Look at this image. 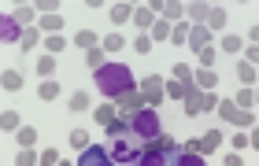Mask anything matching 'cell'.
Listing matches in <instances>:
<instances>
[{
    "label": "cell",
    "mask_w": 259,
    "mask_h": 166,
    "mask_svg": "<svg viewBox=\"0 0 259 166\" xmlns=\"http://www.w3.org/2000/svg\"><path fill=\"white\" fill-rule=\"evenodd\" d=\"M0 89L19 92V89H22V74H19V70H4V74H0Z\"/></svg>",
    "instance_id": "d6986e66"
},
{
    "label": "cell",
    "mask_w": 259,
    "mask_h": 166,
    "mask_svg": "<svg viewBox=\"0 0 259 166\" xmlns=\"http://www.w3.org/2000/svg\"><path fill=\"white\" fill-rule=\"evenodd\" d=\"M130 133H134L141 144H148V140L163 137V126H159V115L156 107H141L137 115H130Z\"/></svg>",
    "instance_id": "7a4b0ae2"
},
{
    "label": "cell",
    "mask_w": 259,
    "mask_h": 166,
    "mask_svg": "<svg viewBox=\"0 0 259 166\" xmlns=\"http://www.w3.org/2000/svg\"><path fill=\"white\" fill-rule=\"evenodd\" d=\"M185 89H189V85H182V81H178V78H174V81H167V85H163V96H174V100H185Z\"/></svg>",
    "instance_id": "f546056e"
},
{
    "label": "cell",
    "mask_w": 259,
    "mask_h": 166,
    "mask_svg": "<svg viewBox=\"0 0 259 166\" xmlns=\"http://www.w3.org/2000/svg\"><path fill=\"white\" fill-rule=\"evenodd\" d=\"M0 41H22V26H19L15 19L0 15Z\"/></svg>",
    "instance_id": "7c38bea8"
},
{
    "label": "cell",
    "mask_w": 259,
    "mask_h": 166,
    "mask_svg": "<svg viewBox=\"0 0 259 166\" xmlns=\"http://www.w3.org/2000/svg\"><path fill=\"white\" fill-rule=\"evenodd\" d=\"M248 37H252V41H259V26H252V33H248Z\"/></svg>",
    "instance_id": "816d5d0a"
},
{
    "label": "cell",
    "mask_w": 259,
    "mask_h": 166,
    "mask_svg": "<svg viewBox=\"0 0 259 166\" xmlns=\"http://www.w3.org/2000/svg\"><path fill=\"white\" fill-rule=\"evenodd\" d=\"M207 30H226V8H207Z\"/></svg>",
    "instance_id": "ac0fdd59"
},
{
    "label": "cell",
    "mask_w": 259,
    "mask_h": 166,
    "mask_svg": "<svg viewBox=\"0 0 259 166\" xmlns=\"http://www.w3.org/2000/svg\"><path fill=\"white\" fill-rule=\"evenodd\" d=\"M104 129H108V137H115V140H119V137H134V133H130V118L126 115H119L111 126H104Z\"/></svg>",
    "instance_id": "e0dca14e"
},
{
    "label": "cell",
    "mask_w": 259,
    "mask_h": 166,
    "mask_svg": "<svg viewBox=\"0 0 259 166\" xmlns=\"http://www.w3.org/2000/svg\"><path fill=\"white\" fill-rule=\"evenodd\" d=\"M130 19H134V4H111V22L115 26H122Z\"/></svg>",
    "instance_id": "44dd1931"
},
{
    "label": "cell",
    "mask_w": 259,
    "mask_h": 166,
    "mask_svg": "<svg viewBox=\"0 0 259 166\" xmlns=\"http://www.w3.org/2000/svg\"><path fill=\"white\" fill-rule=\"evenodd\" d=\"M219 118H226V122H233V126H244V129H252L255 126V118H252V111H241L233 100H219Z\"/></svg>",
    "instance_id": "8992f818"
},
{
    "label": "cell",
    "mask_w": 259,
    "mask_h": 166,
    "mask_svg": "<svg viewBox=\"0 0 259 166\" xmlns=\"http://www.w3.org/2000/svg\"><path fill=\"white\" fill-rule=\"evenodd\" d=\"M56 166H70V162H56Z\"/></svg>",
    "instance_id": "db71d44e"
},
{
    "label": "cell",
    "mask_w": 259,
    "mask_h": 166,
    "mask_svg": "<svg viewBox=\"0 0 259 166\" xmlns=\"http://www.w3.org/2000/svg\"><path fill=\"white\" fill-rule=\"evenodd\" d=\"M170 41H174V44H185V41H189V22H178V26L170 30Z\"/></svg>",
    "instance_id": "e575fe53"
},
{
    "label": "cell",
    "mask_w": 259,
    "mask_h": 166,
    "mask_svg": "<svg viewBox=\"0 0 259 166\" xmlns=\"http://www.w3.org/2000/svg\"><path fill=\"white\" fill-rule=\"evenodd\" d=\"M248 148H259V126L248 129Z\"/></svg>",
    "instance_id": "c3c4849f"
},
{
    "label": "cell",
    "mask_w": 259,
    "mask_h": 166,
    "mask_svg": "<svg viewBox=\"0 0 259 166\" xmlns=\"http://www.w3.org/2000/svg\"><path fill=\"white\" fill-rule=\"evenodd\" d=\"M215 107H219L215 92H200L196 85L185 89V115H204V111H215Z\"/></svg>",
    "instance_id": "5b68a950"
},
{
    "label": "cell",
    "mask_w": 259,
    "mask_h": 166,
    "mask_svg": "<svg viewBox=\"0 0 259 166\" xmlns=\"http://www.w3.org/2000/svg\"><path fill=\"white\" fill-rule=\"evenodd\" d=\"M207 41H211V30L207 26H189V44L200 52V48H207Z\"/></svg>",
    "instance_id": "9a60e30c"
},
{
    "label": "cell",
    "mask_w": 259,
    "mask_h": 166,
    "mask_svg": "<svg viewBox=\"0 0 259 166\" xmlns=\"http://www.w3.org/2000/svg\"><path fill=\"white\" fill-rule=\"evenodd\" d=\"M185 15H207V4H189V8H185Z\"/></svg>",
    "instance_id": "7dc6e473"
},
{
    "label": "cell",
    "mask_w": 259,
    "mask_h": 166,
    "mask_svg": "<svg viewBox=\"0 0 259 166\" xmlns=\"http://www.w3.org/2000/svg\"><path fill=\"white\" fill-rule=\"evenodd\" d=\"M226 166H244V162H241L237 151H230V155H226Z\"/></svg>",
    "instance_id": "681fc988"
},
{
    "label": "cell",
    "mask_w": 259,
    "mask_h": 166,
    "mask_svg": "<svg viewBox=\"0 0 259 166\" xmlns=\"http://www.w3.org/2000/svg\"><path fill=\"white\" fill-rule=\"evenodd\" d=\"M41 30L52 37V33H60V30H63V19H60V15H41Z\"/></svg>",
    "instance_id": "f1b7e54d"
},
{
    "label": "cell",
    "mask_w": 259,
    "mask_h": 166,
    "mask_svg": "<svg viewBox=\"0 0 259 166\" xmlns=\"http://www.w3.org/2000/svg\"><path fill=\"white\" fill-rule=\"evenodd\" d=\"M93 118H97L100 126H111V122H115L119 115H115V107H97V111H93Z\"/></svg>",
    "instance_id": "d6a6232c"
},
{
    "label": "cell",
    "mask_w": 259,
    "mask_h": 166,
    "mask_svg": "<svg viewBox=\"0 0 259 166\" xmlns=\"http://www.w3.org/2000/svg\"><path fill=\"white\" fill-rule=\"evenodd\" d=\"M134 26L137 30H152L156 26V11L152 8H134Z\"/></svg>",
    "instance_id": "5bb4252c"
},
{
    "label": "cell",
    "mask_w": 259,
    "mask_h": 166,
    "mask_svg": "<svg viewBox=\"0 0 259 166\" xmlns=\"http://www.w3.org/2000/svg\"><path fill=\"white\" fill-rule=\"evenodd\" d=\"M178 148H182V144H174L170 137H156V140H148V144H145V151H141V162H137V166H167L170 155H174Z\"/></svg>",
    "instance_id": "3957f363"
},
{
    "label": "cell",
    "mask_w": 259,
    "mask_h": 166,
    "mask_svg": "<svg viewBox=\"0 0 259 166\" xmlns=\"http://www.w3.org/2000/svg\"><path fill=\"white\" fill-rule=\"evenodd\" d=\"M222 52L237 56V52H244V41H241V37H233V33H226V37H222Z\"/></svg>",
    "instance_id": "4dcf8cb0"
},
{
    "label": "cell",
    "mask_w": 259,
    "mask_h": 166,
    "mask_svg": "<svg viewBox=\"0 0 259 166\" xmlns=\"http://www.w3.org/2000/svg\"><path fill=\"white\" fill-rule=\"evenodd\" d=\"M33 15H37V8H26V4H22V8H15V11H11V19H15V22H19V26H22V22H30Z\"/></svg>",
    "instance_id": "d590c367"
},
{
    "label": "cell",
    "mask_w": 259,
    "mask_h": 166,
    "mask_svg": "<svg viewBox=\"0 0 259 166\" xmlns=\"http://www.w3.org/2000/svg\"><path fill=\"white\" fill-rule=\"evenodd\" d=\"M174 78H178L182 85H193V70L185 67V63H174Z\"/></svg>",
    "instance_id": "60d3db41"
},
{
    "label": "cell",
    "mask_w": 259,
    "mask_h": 166,
    "mask_svg": "<svg viewBox=\"0 0 259 166\" xmlns=\"http://www.w3.org/2000/svg\"><path fill=\"white\" fill-rule=\"evenodd\" d=\"M219 144H222V129H207V133L200 137V140H189L185 148H189V151H196V155H204V151H215Z\"/></svg>",
    "instance_id": "ba28073f"
},
{
    "label": "cell",
    "mask_w": 259,
    "mask_h": 166,
    "mask_svg": "<svg viewBox=\"0 0 259 166\" xmlns=\"http://www.w3.org/2000/svg\"><path fill=\"white\" fill-rule=\"evenodd\" d=\"M37 41H41L37 30H22V41L19 44H22V48H37Z\"/></svg>",
    "instance_id": "7bdbcfd3"
},
{
    "label": "cell",
    "mask_w": 259,
    "mask_h": 166,
    "mask_svg": "<svg viewBox=\"0 0 259 166\" xmlns=\"http://www.w3.org/2000/svg\"><path fill=\"white\" fill-rule=\"evenodd\" d=\"M215 48H211V44H207V48H200V70H211V67H215Z\"/></svg>",
    "instance_id": "8d00e7d4"
},
{
    "label": "cell",
    "mask_w": 259,
    "mask_h": 166,
    "mask_svg": "<svg viewBox=\"0 0 259 166\" xmlns=\"http://www.w3.org/2000/svg\"><path fill=\"white\" fill-rule=\"evenodd\" d=\"M37 74H41V78H52V74H56V56H41V59H37Z\"/></svg>",
    "instance_id": "1f68e13d"
},
{
    "label": "cell",
    "mask_w": 259,
    "mask_h": 166,
    "mask_svg": "<svg viewBox=\"0 0 259 166\" xmlns=\"http://www.w3.org/2000/svg\"><path fill=\"white\" fill-rule=\"evenodd\" d=\"M74 44H78V48H97V44H100V37H97V33H93V30H78L74 33Z\"/></svg>",
    "instance_id": "603a6c76"
},
{
    "label": "cell",
    "mask_w": 259,
    "mask_h": 166,
    "mask_svg": "<svg viewBox=\"0 0 259 166\" xmlns=\"http://www.w3.org/2000/svg\"><path fill=\"white\" fill-rule=\"evenodd\" d=\"M115 103H119V115H137L141 107H148V103H145V96H141V89H134V92H122V96L119 100H115Z\"/></svg>",
    "instance_id": "9c48e42d"
},
{
    "label": "cell",
    "mask_w": 259,
    "mask_h": 166,
    "mask_svg": "<svg viewBox=\"0 0 259 166\" xmlns=\"http://www.w3.org/2000/svg\"><path fill=\"white\" fill-rule=\"evenodd\" d=\"M248 63H252V67L259 63V44H252V48H248Z\"/></svg>",
    "instance_id": "f907efd6"
},
{
    "label": "cell",
    "mask_w": 259,
    "mask_h": 166,
    "mask_svg": "<svg viewBox=\"0 0 259 166\" xmlns=\"http://www.w3.org/2000/svg\"><path fill=\"white\" fill-rule=\"evenodd\" d=\"M230 144H233V151H244V148H248V133H237Z\"/></svg>",
    "instance_id": "bcb514c9"
},
{
    "label": "cell",
    "mask_w": 259,
    "mask_h": 166,
    "mask_svg": "<svg viewBox=\"0 0 259 166\" xmlns=\"http://www.w3.org/2000/svg\"><path fill=\"white\" fill-rule=\"evenodd\" d=\"M93 81H97L100 96H111V100H119L122 92H134L137 89L134 70H130L126 63H104L100 70H93Z\"/></svg>",
    "instance_id": "6da1fadb"
},
{
    "label": "cell",
    "mask_w": 259,
    "mask_h": 166,
    "mask_svg": "<svg viewBox=\"0 0 259 166\" xmlns=\"http://www.w3.org/2000/svg\"><path fill=\"white\" fill-rule=\"evenodd\" d=\"M193 78H196L193 85H196L200 92H211V89H215V81H219V74H215V70H196Z\"/></svg>",
    "instance_id": "2e32d148"
},
{
    "label": "cell",
    "mask_w": 259,
    "mask_h": 166,
    "mask_svg": "<svg viewBox=\"0 0 259 166\" xmlns=\"http://www.w3.org/2000/svg\"><path fill=\"white\" fill-rule=\"evenodd\" d=\"M152 11H156V15H163V19H178V15H185V4H152Z\"/></svg>",
    "instance_id": "7402d4cb"
},
{
    "label": "cell",
    "mask_w": 259,
    "mask_h": 166,
    "mask_svg": "<svg viewBox=\"0 0 259 166\" xmlns=\"http://www.w3.org/2000/svg\"><path fill=\"white\" fill-rule=\"evenodd\" d=\"M167 166H207L204 162V155H196V151H189V148H178V151H174V155H170V162Z\"/></svg>",
    "instance_id": "30bf717a"
},
{
    "label": "cell",
    "mask_w": 259,
    "mask_h": 166,
    "mask_svg": "<svg viewBox=\"0 0 259 166\" xmlns=\"http://www.w3.org/2000/svg\"><path fill=\"white\" fill-rule=\"evenodd\" d=\"M78 166H115V162H111V151H108V148H100V144H89L85 151H81Z\"/></svg>",
    "instance_id": "52a82bcc"
},
{
    "label": "cell",
    "mask_w": 259,
    "mask_h": 166,
    "mask_svg": "<svg viewBox=\"0 0 259 166\" xmlns=\"http://www.w3.org/2000/svg\"><path fill=\"white\" fill-rule=\"evenodd\" d=\"M237 78H241V85H244V89H252L255 81H259V70L248 63V59H241V63H237Z\"/></svg>",
    "instance_id": "4fadbf2b"
},
{
    "label": "cell",
    "mask_w": 259,
    "mask_h": 166,
    "mask_svg": "<svg viewBox=\"0 0 259 166\" xmlns=\"http://www.w3.org/2000/svg\"><path fill=\"white\" fill-rule=\"evenodd\" d=\"M152 44H156V41H152V37H148V33H141V37L134 41V48H137L141 56H148V52H152Z\"/></svg>",
    "instance_id": "f6af8a7d"
},
{
    "label": "cell",
    "mask_w": 259,
    "mask_h": 166,
    "mask_svg": "<svg viewBox=\"0 0 259 166\" xmlns=\"http://www.w3.org/2000/svg\"><path fill=\"white\" fill-rule=\"evenodd\" d=\"M255 103H259V89H255Z\"/></svg>",
    "instance_id": "f5cc1de1"
},
{
    "label": "cell",
    "mask_w": 259,
    "mask_h": 166,
    "mask_svg": "<svg viewBox=\"0 0 259 166\" xmlns=\"http://www.w3.org/2000/svg\"><path fill=\"white\" fill-rule=\"evenodd\" d=\"M70 148H81V151L89 148V133L85 129H74V133H70Z\"/></svg>",
    "instance_id": "f35d334b"
},
{
    "label": "cell",
    "mask_w": 259,
    "mask_h": 166,
    "mask_svg": "<svg viewBox=\"0 0 259 166\" xmlns=\"http://www.w3.org/2000/svg\"><path fill=\"white\" fill-rule=\"evenodd\" d=\"M15 166H37V155H33V148H22V151H19V159H15Z\"/></svg>",
    "instance_id": "ee69618b"
},
{
    "label": "cell",
    "mask_w": 259,
    "mask_h": 166,
    "mask_svg": "<svg viewBox=\"0 0 259 166\" xmlns=\"http://www.w3.org/2000/svg\"><path fill=\"white\" fill-rule=\"evenodd\" d=\"M233 103H237L241 111H252L255 107V89H241L237 96H233Z\"/></svg>",
    "instance_id": "d4e9b609"
},
{
    "label": "cell",
    "mask_w": 259,
    "mask_h": 166,
    "mask_svg": "<svg viewBox=\"0 0 259 166\" xmlns=\"http://www.w3.org/2000/svg\"><path fill=\"white\" fill-rule=\"evenodd\" d=\"M85 63H89L93 70H100V67H104V48H89V52H85Z\"/></svg>",
    "instance_id": "ab89813d"
},
{
    "label": "cell",
    "mask_w": 259,
    "mask_h": 166,
    "mask_svg": "<svg viewBox=\"0 0 259 166\" xmlns=\"http://www.w3.org/2000/svg\"><path fill=\"white\" fill-rule=\"evenodd\" d=\"M141 96H145V103H159V100H163L159 78H145V81H141Z\"/></svg>",
    "instance_id": "8fae6325"
},
{
    "label": "cell",
    "mask_w": 259,
    "mask_h": 166,
    "mask_svg": "<svg viewBox=\"0 0 259 166\" xmlns=\"http://www.w3.org/2000/svg\"><path fill=\"white\" fill-rule=\"evenodd\" d=\"M45 48H49V56H56V52H63V48H67V41L60 37V33H52V37L45 41Z\"/></svg>",
    "instance_id": "b9f144b4"
},
{
    "label": "cell",
    "mask_w": 259,
    "mask_h": 166,
    "mask_svg": "<svg viewBox=\"0 0 259 166\" xmlns=\"http://www.w3.org/2000/svg\"><path fill=\"white\" fill-rule=\"evenodd\" d=\"M100 44H104V52H122L126 48V37H122V33H108Z\"/></svg>",
    "instance_id": "83f0119b"
},
{
    "label": "cell",
    "mask_w": 259,
    "mask_h": 166,
    "mask_svg": "<svg viewBox=\"0 0 259 166\" xmlns=\"http://www.w3.org/2000/svg\"><path fill=\"white\" fill-rule=\"evenodd\" d=\"M15 140H19L22 148H33V144H37V129H33V126H22L19 133H15Z\"/></svg>",
    "instance_id": "4316f807"
},
{
    "label": "cell",
    "mask_w": 259,
    "mask_h": 166,
    "mask_svg": "<svg viewBox=\"0 0 259 166\" xmlns=\"http://www.w3.org/2000/svg\"><path fill=\"white\" fill-rule=\"evenodd\" d=\"M170 30H174V26H170L167 19H156V26L148 30V37H152V41H167V37H170Z\"/></svg>",
    "instance_id": "cb8c5ba5"
},
{
    "label": "cell",
    "mask_w": 259,
    "mask_h": 166,
    "mask_svg": "<svg viewBox=\"0 0 259 166\" xmlns=\"http://www.w3.org/2000/svg\"><path fill=\"white\" fill-rule=\"evenodd\" d=\"M37 92H41V100H56V96H60V81H56V78H45Z\"/></svg>",
    "instance_id": "484cf974"
},
{
    "label": "cell",
    "mask_w": 259,
    "mask_h": 166,
    "mask_svg": "<svg viewBox=\"0 0 259 166\" xmlns=\"http://www.w3.org/2000/svg\"><path fill=\"white\" fill-rule=\"evenodd\" d=\"M0 129H4V133H19V129H22L19 111H4V115H0Z\"/></svg>",
    "instance_id": "ffe728a7"
},
{
    "label": "cell",
    "mask_w": 259,
    "mask_h": 166,
    "mask_svg": "<svg viewBox=\"0 0 259 166\" xmlns=\"http://www.w3.org/2000/svg\"><path fill=\"white\" fill-rule=\"evenodd\" d=\"M56 162H60V151H56V148H45L37 155V166H56Z\"/></svg>",
    "instance_id": "74e56055"
},
{
    "label": "cell",
    "mask_w": 259,
    "mask_h": 166,
    "mask_svg": "<svg viewBox=\"0 0 259 166\" xmlns=\"http://www.w3.org/2000/svg\"><path fill=\"white\" fill-rule=\"evenodd\" d=\"M108 151H111V162L115 166H137L145 144H141L137 137H119V140H115V148H108Z\"/></svg>",
    "instance_id": "277c9868"
},
{
    "label": "cell",
    "mask_w": 259,
    "mask_h": 166,
    "mask_svg": "<svg viewBox=\"0 0 259 166\" xmlns=\"http://www.w3.org/2000/svg\"><path fill=\"white\" fill-rule=\"evenodd\" d=\"M85 107H89V92L78 89L74 96H70V111H85Z\"/></svg>",
    "instance_id": "836d02e7"
}]
</instances>
